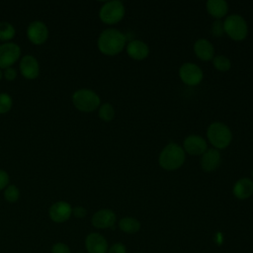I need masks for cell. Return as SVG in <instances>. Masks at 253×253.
<instances>
[{"label": "cell", "mask_w": 253, "mask_h": 253, "mask_svg": "<svg viewBox=\"0 0 253 253\" xmlns=\"http://www.w3.org/2000/svg\"><path fill=\"white\" fill-rule=\"evenodd\" d=\"M224 33L234 41H243L248 34V26L244 18L237 14L229 15L223 22Z\"/></svg>", "instance_id": "cell-5"}, {"label": "cell", "mask_w": 253, "mask_h": 253, "mask_svg": "<svg viewBox=\"0 0 253 253\" xmlns=\"http://www.w3.org/2000/svg\"><path fill=\"white\" fill-rule=\"evenodd\" d=\"M126 36L117 29L104 30L98 38V48L106 55H116L120 53L126 45Z\"/></svg>", "instance_id": "cell-1"}, {"label": "cell", "mask_w": 253, "mask_h": 253, "mask_svg": "<svg viewBox=\"0 0 253 253\" xmlns=\"http://www.w3.org/2000/svg\"><path fill=\"white\" fill-rule=\"evenodd\" d=\"M252 177H253V171H252Z\"/></svg>", "instance_id": "cell-33"}, {"label": "cell", "mask_w": 253, "mask_h": 253, "mask_svg": "<svg viewBox=\"0 0 253 253\" xmlns=\"http://www.w3.org/2000/svg\"><path fill=\"white\" fill-rule=\"evenodd\" d=\"M221 162V154L215 148L207 149V151L202 155L201 167L205 172H211L215 170Z\"/></svg>", "instance_id": "cell-15"}, {"label": "cell", "mask_w": 253, "mask_h": 253, "mask_svg": "<svg viewBox=\"0 0 253 253\" xmlns=\"http://www.w3.org/2000/svg\"><path fill=\"white\" fill-rule=\"evenodd\" d=\"M87 253H107L109 244L104 235L99 232H90L84 241Z\"/></svg>", "instance_id": "cell-11"}, {"label": "cell", "mask_w": 253, "mask_h": 253, "mask_svg": "<svg viewBox=\"0 0 253 253\" xmlns=\"http://www.w3.org/2000/svg\"><path fill=\"white\" fill-rule=\"evenodd\" d=\"M3 75H4V77H5L6 80H8V81H13V80L16 78V76H17V71H16V69H14L13 67H8V68H6V69L4 70Z\"/></svg>", "instance_id": "cell-31"}, {"label": "cell", "mask_w": 253, "mask_h": 253, "mask_svg": "<svg viewBox=\"0 0 253 253\" xmlns=\"http://www.w3.org/2000/svg\"><path fill=\"white\" fill-rule=\"evenodd\" d=\"M72 214V207L65 201H58L53 203L48 210L50 219L56 223L65 222Z\"/></svg>", "instance_id": "cell-9"}, {"label": "cell", "mask_w": 253, "mask_h": 253, "mask_svg": "<svg viewBox=\"0 0 253 253\" xmlns=\"http://www.w3.org/2000/svg\"><path fill=\"white\" fill-rule=\"evenodd\" d=\"M118 226L120 230L127 234H134L141 228V223L138 219L132 216H125L119 220Z\"/></svg>", "instance_id": "cell-20"}, {"label": "cell", "mask_w": 253, "mask_h": 253, "mask_svg": "<svg viewBox=\"0 0 253 253\" xmlns=\"http://www.w3.org/2000/svg\"><path fill=\"white\" fill-rule=\"evenodd\" d=\"M232 193L238 200H246L253 194V181L249 178L237 180L233 186Z\"/></svg>", "instance_id": "cell-17"}, {"label": "cell", "mask_w": 253, "mask_h": 253, "mask_svg": "<svg viewBox=\"0 0 253 253\" xmlns=\"http://www.w3.org/2000/svg\"><path fill=\"white\" fill-rule=\"evenodd\" d=\"M137 253H143V252H137Z\"/></svg>", "instance_id": "cell-34"}, {"label": "cell", "mask_w": 253, "mask_h": 253, "mask_svg": "<svg viewBox=\"0 0 253 253\" xmlns=\"http://www.w3.org/2000/svg\"><path fill=\"white\" fill-rule=\"evenodd\" d=\"M20 46L12 42H7L0 44V68L11 67L20 57Z\"/></svg>", "instance_id": "cell-7"}, {"label": "cell", "mask_w": 253, "mask_h": 253, "mask_svg": "<svg viewBox=\"0 0 253 253\" xmlns=\"http://www.w3.org/2000/svg\"><path fill=\"white\" fill-rule=\"evenodd\" d=\"M72 103L77 110L84 113H91L100 107L101 100L99 95L93 90L81 88L73 93Z\"/></svg>", "instance_id": "cell-3"}, {"label": "cell", "mask_w": 253, "mask_h": 253, "mask_svg": "<svg viewBox=\"0 0 253 253\" xmlns=\"http://www.w3.org/2000/svg\"><path fill=\"white\" fill-rule=\"evenodd\" d=\"M2 75H3V74H2V71H1V69H0V80H1V78H2Z\"/></svg>", "instance_id": "cell-32"}, {"label": "cell", "mask_w": 253, "mask_h": 253, "mask_svg": "<svg viewBox=\"0 0 253 253\" xmlns=\"http://www.w3.org/2000/svg\"><path fill=\"white\" fill-rule=\"evenodd\" d=\"M125 16V6L119 0L108 1L103 4L99 11V17L102 22L108 25L119 23Z\"/></svg>", "instance_id": "cell-6"}, {"label": "cell", "mask_w": 253, "mask_h": 253, "mask_svg": "<svg viewBox=\"0 0 253 253\" xmlns=\"http://www.w3.org/2000/svg\"><path fill=\"white\" fill-rule=\"evenodd\" d=\"M99 117L104 122H110L115 117V109L110 103H104L99 108Z\"/></svg>", "instance_id": "cell-22"}, {"label": "cell", "mask_w": 253, "mask_h": 253, "mask_svg": "<svg viewBox=\"0 0 253 253\" xmlns=\"http://www.w3.org/2000/svg\"><path fill=\"white\" fill-rule=\"evenodd\" d=\"M16 30L14 26L8 22H0V41L9 42L15 37Z\"/></svg>", "instance_id": "cell-21"}, {"label": "cell", "mask_w": 253, "mask_h": 253, "mask_svg": "<svg viewBox=\"0 0 253 253\" xmlns=\"http://www.w3.org/2000/svg\"><path fill=\"white\" fill-rule=\"evenodd\" d=\"M50 251L51 253H71L69 246L63 242H56L52 244Z\"/></svg>", "instance_id": "cell-26"}, {"label": "cell", "mask_w": 253, "mask_h": 253, "mask_svg": "<svg viewBox=\"0 0 253 253\" xmlns=\"http://www.w3.org/2000/svg\"><path fill=\"white\" fill-rule=\"evenodd\" d=\"M21 74L27 79H35L40 74V64L38 59L31 55H24L20 61Z\"/></svg>", "instance_id": "cell-14"}, {"label": "cell", "mask_w": 253, "mask_h": 253, "mask_svg": "<svg viewBox=\"0 0 253 253\" xmlns=\"http://www.w3.org/2000/svg\"><path fill=\"white\" fill-rule=\"evenodd\" d=\"M72 214L76 218H84L87 215V210L82 206H77L72 208Z\"/></svg>", "instance_id": "cell-29"}, {"label": "cell", "mask_w": 253, "mask_h": 253, "mask_svg": "<svg viewBox=\"0 0 253 253\" xmlns=\"http://www.w3.org/2000/svg\"><path fill=\"white\" fill-rule=\"evenodd\" d=\"M185 151L183 147L175 142H169L160 152L158 162L165 170H176L185 162Z\"/></svg>", "instance_id": "cell-2"}, {"label": "cell", "mask_w": 253, "mask_h": 253, "mask_svg": "<svg viewBox=\"0 0 253 253\" xmlns=\"http://www.w3.org/2000/svg\"><path fill=\"white\" fill-rule=\"evenodd\" d=\"M117 220L116 213L110 209H101L97 211L91 218V223L95 228L107 229L113 228Z\"/></svg>", "instance_id": "cell-10"}, {"label": "cell", "mask_w": 253, "mask_h": 253, "mask_svg": "<svg viewBox=\"0 0 253 253\" xmlns=\"http://www.w3.org/2000/svg\"><path fill=\"white\" fill-rule=\"evenodd\" d=\"M27 36L34 44H42L48 38V29L43 22L33 21L28 26Z\"/></svg>", "instance_id": "cell-12"}, {"label": "cell", "mask_w": 253, "mask_h": 253, "mask_svg": "<svg viewBox=\"0 0 253 253\" xmlns=\"http://www.w3.org/2000/svg\"><path fill=\"white\" fill-rule=\"evenodd\" d=\"M179 75L181 80L190 86L198 85L203 79L202 69L197 64L192 62L182 64L179 69Z\"/></svg>", "instance_id": "cell-8"}, {"label": "cell", "mask_w": 253, "mask_h": 253, "mask_svg": "<svg viewBox=\"0 0 253 253\" xmlns=\"http://www.w3.org/2000/svg\"><path fill=\"white\" fill-rule=\"evenodd\" d=\"M212 63H213V66L215 67V69H217L218 71H221V72H225V71L229 70L231 67L230 60L224 55L215 56L213 58Z\"/></svg>", "instance_id": "cell-23"}, {"label": "cell", "mask_w": 253, "mask_h": 253, "mask_svg": "<svg viewBox=\"0 0 253 253\" xmlns=\"http://www.w3.org/2000/svg\"><path fill=\"white\" fill-rule=\"evenodd\" d=\"M127 54L136 60H142L146 58L149 54L148 45L139 40H132L126 45Z\"/></svg>", "instance_id": "cell-16"}, {"label": "cell", "mask_w": 253, "mask_h": 253, "mask_svg": "<svg viewBox=\"0 0 253 253\" xmlns=\"http://www.w3.org/2000/svg\"><path fill=\"white\" fill-rule=\"evenodd\" d=\"M78 253H83V252H78Z\"/></svg>", "instance_id": "cell-35"}, {"label": "cell", "mask_w": 253, "mask_h": 253, "mask_svg": "<svg viewBox=\"0 0 253 253\" xmlns=\"http://www.w3.org/2000/svg\"><path fill=\"white\" fill-rule=\"evenodd\" d=\"M13 105V100L8 93H0V114L8 113Z\"/></svg>", "instance_id": "cell-25"}, {"label": "cell", "mask_w": 253, "mask_h": 253, "mask_svg": "<svg viewBox=\"0 0 253 253\" xmlns=\"http://www.w3.org/2000/svg\"><path fill=\"white\" fill-rule=\"evenodd\" d=\"M183 149L191 155H203L208 149V144L202 136L190 134L184 139Z\"/></svg>", "instance_id": "cell-13"}, {"label": "cell", "mask_w": 253, "mask_h": 253, "mask_svg": "<svg viewBox=\"0 0 253 253\" xmlns=\"http://www.w3.org/2000/svg\"><path fill=\"white\" fill-rule=\"evenodd\" d=\"M207 136L215 149L227 147L232 139L230 128L220 122H214L209 126L207 129Z\"/></svg>", "instance_id": "cell-4"}, {"label": "cell", "mask_w": 253, "mask_h": 253, "mask_svg": "<svg viewBox=\"0 0 253 253\" xmlns=\"http://www.w3.org/2000/svg\"><path fill=\"white\" fill-rule=\"evenodd\" d=\"M107 253H126V247L122 242H116L109 247Z\"/></svg>", "instance_id": "cell-28"}, {"label": "cell", "mask_w": 253, "mask_h": 253, "mask_svg": "<svg viewBox=\"0 0 253 253\" xmlns=\"http://www.w3.org/2000/svg\"><path fill=\"white\" fill-rule=\"evenodd\" d=\"M206 7L209 14L216 20L224 17L228 11V5L224 0H209Z\"/></svg>", "instance_id": "cell-19"}, {"label": "cell", "mask_w": 253, "mask_h": 253, "mask_svg": "<svg viewBox=\"0 0 253 253\" xmlns=\"http://www.w3.org/2000/svg\"><path fill=\"white\" fill-rule=\"evenodd\" d=\"M194 51L200 59L205 61L211 59L214 54L213 45L207 39L197 40L194 43Z\"/></svg>", "instance_id": "cell-18"}, {"label": "cell", "mask_w": 253, "mask_h": 253, "mask_svg": "<svg viewBox=\"0 0 253 253\" xmlns=\"http://www.w3.org/2000/svg\"><path fill=\"white\" fill-rule=\"evenodd\" d=\"M211 33L214 37H221L224 34L223 22L220 20H215L211 26Z\"/></svg>", "instance_id": "cell-27"}, {"label": "cell", "mask_w": 253, "mask_h": 253, "mask_svg": "<svg viewBox=\"0 0 253 253\" xmlns=\"http://www.w3.org/2000/svg\"><path fill=\"white\" fill-rule=\"evenodd\" d=\"M4 198L8 203H16L20 198V191L15 185H8L4 189Z\"/></svg>", "instance_id": "cell-24"}, {"label": "cell", "mask_w": 253, "mask_h": 253, "mask_svg": "<svg viewBox=\"0 0 253 253\" xmlns=\"http://www.w3.org/2000/svg\"><path fill=\"white\" fill-rule=\"evenodd\" d=\"M9 180H10V178H9L8 173L5 170L0 169V191L4 190L8 186Z\"/></svg>", "instance_id": "cell-30"}]
</instances>
